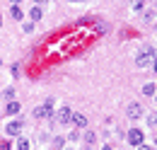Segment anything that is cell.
<instances>
[{
	"label": "cell",
	"instance_id": "12",
	"mask_svg": "<svg viewBox=\"0 0 157 150\" xmlns=\"http://www.w3.org/2000/svg\"><path fill=\"white\" fill-rule=\"evenodd\" d=\"M17 150H29V140H27V138H20V140H17Z\"/></svg>",
	"mask_w": 157,
	"mask_h": 150
},
{
	"label": "cell",
	"instance_id": "6",
	"mask_svg": "<svg viewBox=\"0 0 157 150\" xmlns=\"http://www.w3.org/2000/svg\"><path fill=\"white\" fill-rule=\"evenodd\" d=\"M128 116H131V119H138V116H140V104H136V102L128 104Z\"/></svg>",
	"mask_w": 157,
	"mask_h": 150
},
{
	"label": "cell",
	"instance_id": "7",
	"mask_svg": "<svg viewBox=\"0 0 157 150\" xmlns=\"http://www.w3.org/2000/svg\"><path fill=\"white\" fill-rule=\"evenodd\" d=\"M48 116H51V114L46 112V107H36V109H34V119H48Z\"/></svg>",
	"mask_w": 157,
	"mask_h": 150
},
{
	"label": "cell",
	"instance_id": "17",
	"mask_svg": "<svg viewBox=\"0 0 157 150\" xmlns=\"http://www.w3.org/2000/svg\"><path fill=\"white\" fill-rule=\"evenodd\" d=\"M145 19H147V22H152V19H155V12H152V10H147V12H145Z\"/></svg>",
	"mask_w": 157,
	"mask_h": 150
},
{
	"label": "cell",
	"instance_id": "5",
	"mask_svg": "<svg viewBox=\"0 0 157 150\" xmlns=\"http://www.w3.org/2000/svg\"><path fill=\"white\" fill-rule=\"evenodd\" d=\"M70 116H73L70 107H63V109L58 112V124H70Z\"/></svg>",
	"mask_w": 157,
	"mask_h": 150
},
{
	"label": "cell",
	"instance_id": "13",
	"mask_svg": "<svg viewBox=\"0 0 157 150\" xmlns=\"http://www.w3.org/2000/svg\"><path fill=\"white\" fill-rule=\"evenodd\" d=\"M63 143H65V138H60V136H58V138H53V148H56V150L63 148Z\"/></svg>",
	"mask_w": 157,
	"mask_h": 150
},
{
	"label": "cell",
	"instance_id": "18",
	"mask_svg": "<svg viewBox=\"0 0 157 150\" xmlns=\"http://www.w3.org/2000/svg\"><path fill=\"white\" fill-rule=\"evenodd\" d=\"M24 32H34V22H27L24 24Z\"/></svg>",
	"mask_w": 157,
	"mask_h": 150
},
{
	"label": "cell",
	"instance_id": "8",
	"mask_svg": "<svg viewBox=\"0 0 157 150\" xmlns=\"http://www.w3.org/2000/svg\"><path fill=\"white\" fill-rule=\"evenodd\" d=\"M29 17H32V22H39L41 19V7H32V10H29Z\"/></svg>",
	"mask_w": 157,
	"mask_h": 150
},
{
	"label": "cell",
	"instance_id": "10",
	"mask_svg": "<svg viewBox=\"0 0 157 150\" xmlns=\"http://www.w3.org/2000/svg\"><path fill=\"white\" fill-rule=\"evenodd\" d=\"M10 15H12L15 19H22V10H20V5H12V7H10Z\"/></svg>",
	"mask_w": 157,
	"mask_h": 150
},
{
	"label": "cell",
	"instance_id": "14",
	"mask_svg": "<svg viewBox=\"0 0 157 150\" xmlns=\"http://www.w3.org/2000/svg\"><path fill=\"white\" fill-rule=\"evenodd\" d=\"M44 107H46V112L53 116V99H46V104H44Z\"/></svg>",
	"mask_w": 157,
	"mask_h": 150
},
{
	"label": "cell",
	"instance_id": "24",
	"mask_svg": "<svg viewBox=\"0 0 157 150\" xmlns=\"http://www.w3.org/2000/svg\"><path fill=\"white\" fill-rule=\"evenodd\" d=\"M34 2H44V0H34Z\"/></svg>",
	"mask_w": 157,
	"mask_h": 150
},
{
	"label": "cell",
	"instance_id": "23",
	"mask_svg": "<svg viewBox=\"0 0 157 150\" xmlns=\"http://www.w3.org/2000/svg\"><path fill=\"white\" fill-rule=\"evenodd\" d=\"M70 2H82V0H70Z\"/></svg>",
	"mask_w": 157,
	"mask_h": 150
},
{
	"label": "cell",
	"instance_id": "9",
	"mask_svg": "<svg viewBox=\"0 0 157 150\" xmlns=\"http://www.w3.org/2000/svg\"><path fill=\"white\" fill-rule=\"evenodd\" d=\"M20 109H22L20 102H10V104H7V114H17Z\"/></svg>",
	"mask_w": 157,
	"mask_h": 150
},
{
	"label": "cell",
	"instance_id": "15",
	"mask_svg": "<svg viewBox=\"0 0 157 150\" xmlns=\"http://www.w3.org/2000/svg\"><path fill=\"white\" fill-rule=\"evenodd\" d=\"M85 140H87V143H90V145H92V143H94V140H97V136H94V133L90 131V133H87V136H85Z\"/></svg>",
	"mask_w": 157,
	"mask_h": 150
},
{
	"label": "cell",
	"instance_id": "4",
	"mask_svg": "<svg viewBox=\"0 0 157 150\" xmlns=\"http://www.w3.org/2000/svg\"><path fill=\"white\" fill-rule=\"evenodd\" d=\"M5 131H7V136H17V133L22 131V121H10V124L5 126Z\"/></svg>",
	"mask_w": 157,
	"mask_h": 150
},
{
	"label": "cell",
	"instance_id": "22",
	"mask_svg": "<svg viewBox=\"0 0 157 150\" xmlns=\"http://www.w3.org/2000/svg\"><path fill=\"white\" fill-rule=\"evenodd\" d=\"M17 2H22V0H12V5H17Z\"/></svg>",
	"mask_w": 157,
	"mask_h": 150
},
{
	"label": "cell",
	"instance_id": "20",
	"mask_svg": "<svg viewBox=\"0 0 157 150\" xmlns=\"http://www.w3.org/2000/svg\"><path fill=\"white\" fill-rule=\"evenodd\" d=\"M138 150H152L150 145H138Z\"/></svg>",
	"mask_w": 157,
	"mask_h": 150
},
{
	"label": "cell",
	"instance_id": "21",
	"mask_svg": "<svg viewBox=\"0 0 157 150\" xmlns=\"http://www.w3.org/2000/svg\"><path fill=\"white\" fill-rule=\"evenodd\" d=\"M101 150H114V148H111V145H104V148H101Z\"/></svg>",
	"mask_w": 157,
	"mask_h": 150
},
{
	"label": "cell",
	"instance_id": "11",
	"mask_svg": "<svg viewBox=\"0 0 157 150\" xmlns=\"http://www.w3.org/2000/svg\"><path fill=\"white\" fill-rule=\"evenodd\" d=\"M143 92L147 94V97H152V94H155V82H147V85L143 87Z\"/></svg>",
	"mask_w": 157,
	"mask_h": 150
},
{
	"label": "cell",
	"instance_id": "1",
	"mask_svg": "<svg viewBox=\"0 0 157 150\" xmlns=\"http://www.w3.org/2000/svg\"><path fill=\"white\" fill-rule=\"evenodd\" d=\"M152 61H155V49L150 46V49H147L145 53H140V56H138L136 63L140 65V68H147V65H152Z\"/></svg>",
	"mask_w": 157,
	"mask_h": 150
},
{
	"label": "cell",
	"instance_id": "2",
	"mask_svg": "<svg viewBox=\"0 0 157 150\" xmlns=\"http://www.w3.org/2000/svg\"><path fill=\"white\" fill-rule=\"evenodd\" d=\"M128 143H131V145H143V131H140V128H131V131H128Z\"/></svg>",
	"mask_w": 157,
	"mask_h": 150
},
{
	"label": "cell",
	"instance_id": "19",
	"mask_svg": "<svg viewBox=\"0 0 157 150\" xmlns=\"http://www.w3.org/2000/svg\"><path fill=\"white\" fill-rule=\"evenodd\" d=\"M0 150H10V140H2V143H0Z\"/></svg>",
	"mask_w": 157,
	"mask_h": 150
},
{
	"label": "cell",
	"instance_id": "3",
	"mask_svg": "<svg viewBox=\"0 0 157 150\" xmlns=\"http://www.w3.org/2000/svg\"><path fill=\"white\" fill-rule=\"evenodd\" d=\"M70 121H73L78 128H85V126H87V116H85V114H78V112L70 116Z\"/></svg>",
	"mask_w": 157,
	"mask_h": 150
},
{
	"label": "cell",
	"instance_id": "16",
	"mask_svg": "<svg viewBox=\"0 0 157 150\" xmlns=\"http://www.w3.org/2000/svg\"><path fill=\"white\" fill-rule=\"evenodd\" d=\"M143 5H145V0H133V10H143Z\"/></svg>",
	"mask_w": 157,
	"mask_h": 150
},
{
	"label": "cell",
	"instance_id": "25",
	"mask_svg": "<svg viewBox=\"0 0 157 150\" xmlns=\"http://www.w3.org/2000/svg\"><path fill=\"white\" fill-rule=\"evenodd\" d=\"M0 24H2V17H0Z\"/></svg>",
	"mask_w": 157,
	"mask_h": 150
}]
</instances>
